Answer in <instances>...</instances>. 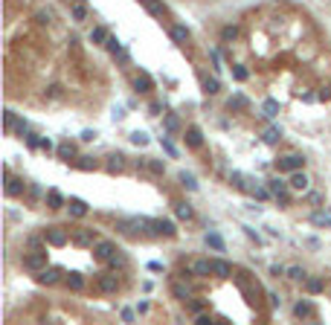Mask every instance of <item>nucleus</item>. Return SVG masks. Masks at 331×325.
Returning <instances> with one entry per match:
<instances>
[{"label":"nucleus","instance_id":"1","mask_svg":"<svg viewBox=\"0 0 331 325\" xmlns=\"http://www.w3.org/2000/svg\"><path fill=\"white\" fill-rule=\"evenodd\" d=\"M302 166H305V157H299V154H288V157L279 160V169L282 171H299Z\"/></svg>","mask_w":331,"mask_h":325},{"label":"nucleus","instance_id":"2","mask_svg":"<svg viewBox=\"0 0 331 325\" xmlns=\"http://www.w3.org/2000/svg\"><path fill=\"white\" fill-rule=\"evenodd\" d=\"M44 238H47V244H52V247H64L70 235H67L64 230H58V227H49V230L44 232Z\"/></svg>","mask_w":331,"mask_h":325},{"label":"nucleus","instance_id":"3","mask_svg":"<svg viewBox=\"0 0 331 325\" xmlns=\"http://www.w3.org/2000/svg\"><path fill=\"white\" fill-rule=\"evenodd\" d=\"M145 224L151 227V232H160V235H174L177 232L172 221H145Z\"/></svg>","mask_w":331,"mask_h":325},{"label":"nucleus","instance_id":"4","mask_svg":"<svg viewBox=\"0 0 331 325\" xmlns=\"http://www.w3.org/2000/svg\"><path fill=\"white\" fill-rule=\"evenodd\" d=\"M44 264H47V256L44 253H32V256L23 259V267L26 270H44Z\"/></svg>","mask_w":331,"mask_h":325},{"label":"nucleus","instance_id":"5","mask_svg":"<svg viewBox=\"0 0 331 325\" xmlns=\"http://www.w3.org/2000/svg\"><path fill=\"white\" fill-rule=\"evenodd\" d=\"M116 288H119V282H116V276H99V291L102 294H116Z\"/></svg>","mask_w":331,"mask_h":325},{"label":"nucleus","instance_id":"6","mask_svg":"<svg viewBox=\"0 0 331 325\" xmlns=\"http://www.w3.org/2000/svg\"><path fill=\"white\" fill-rule=\"evenodd\" d=\"M67 206H70V215H73V218H84V215H87V203L79 201V198H70Z\"/></svg>","mask_w":331,"mask_h":325},{"label":"nucleus","instance_id":"7","mask_svg":"<svg viewBox=\"0 0 331 325\" xmlns=\"http://www.w3.org/2000/svg\"><path fill=\"white\" fill-rule=\"evenodd\" d=\"M58 276H61V270H55V267H49V270H47V267H44V270L38 273V282H41V285H55V282H58Z\"/></svg>","mask_w":331,"mask_h":325},{"label":"nucleus","instance_id":"8","mask_svg":"<svg viewBox=\"0 0 331 325\" xmlns=\"http://www.w3.org/2000/svg\"><path fill=\"white\" fill-rule=\"evenodd\" d=\"M6 195H23V180H15L12 174H6Z\"/></svg>","mask_w":331,"mask_h":325},{"label":"nucleus","instance_id":"9","mask_svg":"<svg viewBox=\"0 0 331 325\" xmlns=\"http://www.w3.org/2000/svg\"><path fill=\"white\" fill-rule=\"evenodd\" d=\"M268 189H270V192H273V195H276L282 203L288 201V192H285V180H279V177H276V180H270V186H268Z\"/></svg>","mask_w":331,"mask_h":325},{"label":"nucleus","instance_id":"10","mask_svg":"<svg viewBox=\"0 0 331 325\" xmlns=\"http://www.w3.org/2000/svg\"><path fill=\"white\" fill-rule=\"evenodd\" d=\"M73 241H76V244H81V247H87V244H93V241H96V235H93V230H79V232L73 235Z\"/></svg>","mask_w":331,"mask_h":325},{"label":"nucleus","instance_id":"11","mask_svg":"<svg viewBox=\"0 0 331 325\" xmlns=\"http://www.w3.org/2000/svg\"><path fill=\"white\" fill-rule=\"evenodd\" d=\"M291 189H297V192H305V189H308V177H305L302 171H294V177H291Z\"/></svg>","mask_w":331,"mask_h":325},{"label":"nucleus","instance_id":"12","mask_svg":"<svg viewBox=\"0 0 331 325\" xmlns=\"http://www.w3.org/2000/svg\"><path fill=\"white\" fill-rule=\"evenodd\" d=\"M212 273H215V276H221V279H227V276L233 273V267H230L227 262H221V259H215V262H212Z\"/></svg>","mask_w":331,"mask_h":325},{"label":"nucleus","instance_id":"13","mask_svg":"<svg viewBox=\"0 0 331 325\" xmlns=\"http://www.w3.org/2000/svg\"><path fill=\"white\" fill-rule=\"evenodd\" d=\"M294 314H297L299 320H308V317L314 314V305H311V302H297V305H294Z\"/></svg>","mask_w":331,"mask_h":325},{"label":"nucleus","instance_id":"14","mask_svg":"<svg viewBox=\"0 0 331 325\" xmlns=\"http://www.w3.org/2000/svg\"><path fill=\"white\" fill-rule=\"evenodd\" d=\"M172 41L186 44V41H189V29H186V26H180V23H177V26H172Z\"/></svg>","mask_w":331,"mask_h":325},{"label":"nucleus","instance_id":"15","mask_svg":"<svg viewBox=\"0 0 331 325\" xmlns=\"http://www.w3.org/2000/svg\"><path fill=\"white\" fill-rule=\"evenodd\" d=\"M134 87H137L140 93H148V90L154 87V81H151V78H148V76L142 73V76H137V78H134Z\"/></svg>","mask_w":331,"mask_h":325},{"label":"nucleus","instance_id":"16","mask_svg":"<svg viewBox=\"0 0 331 325\" xmlns=\"http://www.w3.org/2000/svg\"><path fill=\"white\" fill-rule=\"evenodd\" d=\"M183 139H186V145H192V148H198V145L204 142V137H201V131H198V128H189Z\"/></svg>","mask_w":331,"mask_h":325},{"label":"nucleus","instance_id":"17","mask_svg":"<svg viewBox=\"0 0 331 325\" xmlns=\"http://www.w3.org/2000/svg\"><path fill=\"white\" fill-rule=\"evenodd\" d=\"M47 203H49V209H61V206H64V198H61V192L49 189V192H47Z\"/></svg>","mask_w":331,"mask_h":325},{"label":"nucleus","instance_id":"18","mask_svg":"<svg viewBox=\"0 0 331 325\" xmlns=\"http://www.w3.org/2000/svg\"><path fill=\"white\" fill-rule=\"evenodd\" d=\"M206 244L215 250V253H224V238L218 232H206Z\"/></svg>","mask_w":331,"mask_h":325},{"label":"nucleus","instance_id":"19","mask_svg":"<svg viewBox=\"0 0 331 325\" xmlns=\"http://www.w3.org/2000/svg\"><path fill=\"white\" fill-rule=\"evenodd\" d=\"M70 15H73V20H76V23H81V20L87 17V6H84V3H73Z\"/></svg>","mask_w":331,"mask_h":325},{"label":"nucleus","instance_id":"20","mask_svg":"<svg viewBox=\"0 0 331 325\" xmlns=\"http://www.w3.org/2000/svg\"><path fill=\"white\" fill-rule=\"evenodd\" d=\"M96 250H99V256H102V259H110L113 253H119L110 241H99V244H96Z\"/></svg>","mask_w":331,"mask_h":325},{"label":"nucleus","instance_id":"21","mask_svg":"<svg viewBox=\"0 0 331 325\" xmlns=\"http://www.w3.org/2000/svg\"><path fill=\"white\" fill-rule=\"evenodd\" d=\"M192 273L195 276H209L212 273V262H195L192 264Z\"/></svg>","mask_w":331,"mask_h":325},{"label":"nucleus","instance_id":"22","mask_svg":"<svg viewBox=\"0 0 331 325\" xmlns=\"http://www.w3.org/2000/svg\"><path fill=\"white\" fill-rule=\"evenodd\" d=\"M204 90H206V93H209V96H215V93H218V90H221V81H218V78H215V76H212V78H209V76H206V78H204Z\"/></svg>","mask_w":331,"mask_h":325},{"label":"nucleus","instance_id":"23","mask_svg":"<svg viewBox=\"0 0 331 325\" xmlns=\"http://www.w3.org/2000/svg\"><path fill=\"white\" fill-rule=\"evenodd\" d=\"M262 110H265V116H268V119H273V116L279 113V102H276V99H268V102L262 105Z\"/></svg>","mask_w":331,"mask_h":325},{"label":"nucleus","instance_id":"24","mask_svg":"<svg viewBox=\"0 0 331 325\" xmlns=\"http://www.w3.org/2000/svg\"><path fill=\"white\" fill-rule=\"evenodd\" d=\"M105 46H108V52H113V55H122V58H125V49H122V44H119L116 38H108V41H105Z\"/></svg>","mask_w":331,"mask_h":325},{"label":"nucleus","instance_id":"25","mask_svg":"<svg viewBox=\"0 0 331 325\" xmlns=\"http://www.w3.org/2000/svg\"><path fill=\"white\" fill-rule=\"evenodd\" d=\"M174 212H177V218H180V221H192V215H195L189 203H177V209H174Z\"/></svg>","mask_w":331,"mask_h":325},{"label":"nucleus","instance_id":"26","mask_svg":"<svg viewBox=\"0 0 331 325\" xmlns=\"http://www.w3.org/2000/svg\"><path fill=\"white\" fill-rule=\"evenodd\" d=\"M233 78H236V81H247V78H250V70L241 67V64H236V67H233Z\"/></svg>","mask_w":331,"mask_h":325},{"label":"nucleus","instance_id":"27","mask_svg":"<svg viewBox=\"0 0 331 325\" xmlns=\"http://www.w3.org/2000/svg\"><path fill=\"white\" fill-rule=\"evenodd\" d=\"M180 183H183L186 189H192V192L198 189V180H195V174H189V171H180Z\"/></svg>","mask_w":331,"mask_h":325},{"label":"nucleus","instance_id":"28","mask_svg":"<svg viewBox=\"0 0 331 325\" xmlns=\"http://www.w3.org/2000/svg\"><path fill=\"white\" fill-rule=\"evenodd\" d=\"M90 41H93V44H105V41H108V32H105L102 26H96V29L90 32Z\"/></svg>","mask_w":331,"mask_h":325},{"label":"nucleus","instance_id":"29","mask_svg":"<svg viewBox=\"0 0 331 325\" xmlns=\"http://www.w3.org/2000/svg\"><path fill=\"white\" fill-rule=\"evenodd\" d=\"M67 285H70L73 291H81V288H84V279H81L79 273H70V276H67Z\"/></svg>","mask_w":331,"mask_h":325},{"label":"nucleus","instance_id":"30","mask_svg":"<svg viewBox=\"0 0 331 325\" xmlns=\"http://www.w3.org/2000/svg\"><path fill=\"white\" fill-rule=\"evenodd\" d=\"M142 6H145V9H148V12H151V15H157V17H160V15H163V3H160V0H145V3H142Z\"/></svg>","mask_w":331,"mask_h":325},{"label":"nucleus","instance_id":"31","mask_svg":"<svg viewBox=\"0 0 331 325\" xmlns=\"http://www.w3.org/2000/svg\"><path fill=\"white\" fill-rule=\"evenodd\" d=\"M279 137H282V131H279V128H270V131L265 134V142H268V145H276Z\"/></svg>","mask_w":331,"mask_h":325},{"label":"nucleus","instance_id":"32","mask_svg":"<svg viewBox=\"0 0 331 325\" xmlns=\"http://www.w3.org/2000/svg\"><path fill=\"white\" fill-rule=\"evenodd\" d=\"M131 142H134V145H148V134H145V131H134V134H131Z\"/></svg>","mask_w":331,"mask_h":325},{"label":"nucleus","instance_id":"33","mask_svg":"<svg viewBox=\"0 0 331 325\" xmlns=\"http://www.w3.org/2000/svg\"><path fill=\"white\" fill-rule=\"evenodd\" d=\"M221 38H224V41H236V38H238V29H236V26H224V29H221Z\"/></svg>","mask_w":331,"mask_h":325},{"label":"nucleus","instance_id":"34","mask_svg":"<svg viewBox=\"0 0 331 325\" xmlns=\"http://www.w3.org/2000/svg\"><path fill=\"white\" fill-rule=\"evenodd\" d=\"M241 108H247V99L244 96H233L230 99V110H241Z\"/></svg>","mask_w":331,"mask_h":325},{"label":"nucleus","instance_id":"35","mask_svg":"<svg viewBox=\"0 0 331 325\" xmlns=\"http://www.w3.org/2000/svg\"><path fill=\"white\" fill-rule=\"evenodd\" d=\"M108 171H122V154H113V157H110Z\"/></svg>","mask_w":331,"mask_h":325},{"label":"nucleus","instance_id":"36","mask_svg":"<svg viewBox=\"0 0 331 325\" xmlns=\"http://www.w3.org/2000/svg\"><path fill=\"white\" fill-rule=\"evenodd\" d=\"M58 154H61V157H64V160H70V157H73V154H76V148H73V145H70V142H64V145H61V148H58Z\"/></svg>","mask_w":331,"mask_h":325},{"label":"nucleus","instance_id":"37","mask_svg":"<svg viewBox=\"0 0 331 325\" xmlns=\"http://www.w3.org/2000/svg\"><path fill=\"white\" fill-rule=\"evenodd\" d=\"M288 276H291L294 282H302V279H305V273H302V267H291V270H288Z\"/></svg>","mask_w":331,"mask_h":325},{"label":"nucleus","instance_id":"38","mask_svg":"<svg viewBox=\"0 0 331 325\" xmlns=\"http://www.w3.org/2000/svg\"><path fill=\"white\" fill-rule=\"evenodd\" d=\"M148 169H151L154 174H163V171H166V166H163L160 160H151V163H148Z\"/></svg>","mask_w":331,"mask_h":325},{"label":"nucleus","instance_id":"39","mask_svg":"<svg viewBox=\"0 0 331 325\" xmlns=\"http://www.w3.org/2000/svg\"><path fill=\"white\" fill-rule=\"evenodd\" d=\"M308 291H311V294H320V291H323V282H320V279H311V282H308Z\"/></svg>","mask_w":331,"mask_h":325},{"label":"nucleus","instance_id":"40","mask_svg":"<svg viewBox=\"0 0 331 325\" xmlns=\"http://www.w3.org/2000/svg\"><path fill=\"white\" fill-rule=\"evenodd\" d=\"M163 148H166V154H169V157H177V148H174L169 139H163Z\"/></svg>","mask_w":331,"mask_h":325},{"label":"nucleus","instance_id":"41","mask_svg":"<svg viewBox=\"0 0 331 325\" xmlns=\"http://www.w3.org/2000/svg\"><path fill=\"white\" fill-rule=\"evenodd\" d=\"M108 262H110V267H122V264H125V259H122V256H110Z\"/></svg>","mask_w":331,"mask_h":325},{"label":"nucleus","instance_id":"42","mask_svg":"<svg viewBox=\"0 0 331 325\" xmlns=\"http://www.w3.org/2000/svg\"><path fill=\"white\" fill-rule=\"evenodd\" d=\"M244 232H247V238H250V241H256V244H262V238H259V235H256V232H253L250 227H244Z\"/></svg>","mask_w":331,"mask_h":325},{"label":"nucleus","instance_id":"43","mask_svg":"<svg viewBox=\"0 0 331 325\" xmlns=\"http://www.w3.org/2000/svg\"><path fill=\"white\" fill-rule=\"evenodd\" d=\"M47 96H52V99H55V96H61V87H58V84H52V87L47 90Z\"/></svg>","mask_w":331,"mask_h":325},{"label":"nucleus","instance_id":"44","mask_svg":"<svg viewBox=\"0 0 331 325\" xmlns=\"http://www.w3.org/2000/svg\"><path fill=\"white\" fill-rule=\"evenodd\" d=\"M166 128L174 131V128H177V116H169V119H166Z\"/></svg>","mask_w":331,"mask_h":325},{"label":"nucleus","instance_id":"45","mask_svg":"<svg viewBox=\"0 0 331 325\" xmlns=\"http://www.w3.org/2000/svg\"><path fill=\"white\" fill-rule=\"evenodd\" d=\"M79 166H81L84 171H87V169H93V163H90V157H81V163H79Z\"/></svg>","mask_w":331,"mask_h":325},{"label":"nucleus","instance_id":"46","mask_svg":"<svg viewBox=\"0 0 331 325\" xmlns=\"http://www.w3.org/2000/svg\"><path fill=\"white\" fill-rule=\"evenodd\" d=\"M122 320H125V323H131V320H134V311H131V308H125V311H122Z\"/></svg>","mask_w":331,"mask_h":325},{"label":"nucleus","instance_id":"47","mask_svg":"<svg viewBox=\"0 0 331 325\" xmlns=\"http://www.w3.org/2000/svg\"><path fill=\"white\" fill-rule=\"evenodd\" d=\"M38 20L41 23H49V12H38Z\"/></svg>","mask_w":331,"mask_h":325},{"label":"nucleus","instance_id":"48","mask_svg":"<svg viewBox=\"0 0 331 325\" xmlns=\"http://www.w3.org/2000/svg\"><path fill=\"white\" fill-rule=\"evenodd\" d=\"M93 137H96V131H84V134H81V139H84V142H90Z\"/></svg>","mask_w":331,"mask_h":325},{"label":"nucleus","instance_id":"49","mask_svg":"<svg viewBox=\"0 0 331 325\" xmlns=\"http://www.w3.org/2000/svg\"><path fill=\"white\" fill-rule=\"evenodd\" d=\"M148 270H154V273H157V270H163V264H160V262H148Z\"/></svg>","mask_w":331,"mask_h":325},{"label":"nucleus","instance_id":"50","mask_svg":"<svg viewBox=\"0 0 331 325\" xmlns=\"http://www.w3.org/2000/svg\"><path fill=\"white\" fill-rule=\"evenodd\" d=\"M268 299H270V305H273V308H279V302H282V299H279V296H276V294H270V296H268Z\"/></svg>","mask_w":331,"mask_h":325},{"label":"nucleus","instance_id":"51","mask_svg":"<svg viewBox=\"0 0 331 325\" xmlns=\"http://www.w3.org/2000/svg\"><path fill=\"white\" fill-rule=\"evenodd\" d=\"M140 3H145V0H140Z\"/></svg>","mask_w":331,"mask_h":325}]
</instances>
